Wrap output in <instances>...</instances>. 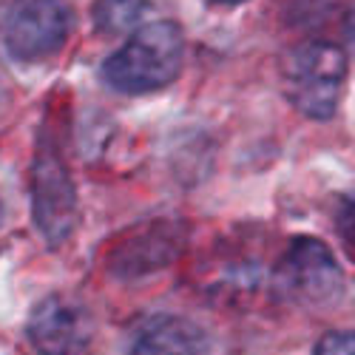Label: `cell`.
<instances>
[{
	"mask_svg": "<svg viewBox=\"0 0 355 355\" xmlns=\"http://www.w3.org/2000/svg\"><path fill=\"white\" fill-rule=\"evenodd\" d=\"M216 3H239V0H216Z\"/></svg>",
	"mask_w": 355,
	"mask_h": 355,
	"instance_id": "12",
	"label": "cell"
},
{
	"mask_svg": "<svg viewBox=\"0 0 355 355\" xmlns=\"http://www.w3.org/2000/svg\"><path fill=\"white\" fill-rule=\"evenodd\" d=\"M313 355H355V344H352V333L344 330H333L327 333L318 344Z\"/></svg>",
	"mask_w": 355,
	"mask_h": 355,
	"instance_id": "10",
	"label": "cell"
},
{
	"mask_svg": "<svg viewBox=\"0 0 355 355\" xmlns=\"http://www.w3.org/2000/svg\"><path fill=\"white\" fill-rule=\"evenodd\" d=\"M151 0H94V26L103 35H123L142 20Z\"/></svg>",
	"mask_w": 355,
	"mask_h": 355,
	"instance_id": "9",
	"label": "cell"
},
{
	"mask_svg": "<svg viewBox=\"0 0 355 355\" xmlns=\"http://www.w3.org/2000/svg\"><path fill=\"white\" fill-rule=\"evenodd\" d=\"M188 245V225L176 216H154L139 225H131L123 236H116L108 250V270L120 282L148 279L182 256Z\"/></svg>",
	"mask_w": 355,
	"mask_h": 355,
	"instance_id": "4",
	"label": "cell"
},
{
	"mask_svg": "<svg viewBox=\"0 0 355 355\" xmlns=\"http://www.w3.org/2000/svg\"><path fill=\"white\" fill-rule=\"evenodd\" d=\"M32 214L49 248H60L77 227V188L54 116H46L32 162Z\"/></svg>",
	"mask_w": 355,
	"mask_h": 355,
	"instance_id": "2",
	"label": "cell"
},
{
	"mask_svg": "<svg viewBox=\"0 0 355 355\" xmlns=\"http://www.w3.org/2000/svg\"><path fill=\"white\" fill-rule=\"evenodd\" d=\"M0 219H3V205H0Z\"/></svg>",
	"mask_w": 355,
	"mask_h": 355,
	"instance_id": "13",
	"label": "cell"
},
{
	"mask_svg": "<svg viewBox=\"0 0 355 355\" xmlns=\"http://www.w3.org/2000/svg\"><path fill=\"white\" fill-rule=\"evenodd\" d=\"M26 336L37 355H85L94 341V318L74 295L54 293L32 310Z\"/></svg>",
	"mask_w": 355,
	"mask_h": 355,
	"instance_id": "6",
	"label": "cell"
},
{
	"mask_svg": "<svg viewBox=\"0 0 355 355\" xmlns=\"http://www.w3.org/2000/svg\"><path fill=\"white\" fill-rule=\"evenodd\" d=\"M3 100H6V88H3V80H0V105H3Z\"/></svg>",
	"mask_w": 355,
	"mask_h": 355,
	"instance_id": "11",
	"label": "cell"
},
{
	"mask_svg": "<svg viewBox=\"0 0 355 355\" xmlns=\"http://www.w3.org/2000/svg\"><path fill=\"white\" fill-rule=\"evenodd\" d=\"M208 338L182 315H154L145 321L128 355H205Z\"/></svg>",
	"mask_w": 355,
	"mask_h": 355,
	"instance_id": "8",
	"label": "cell"
},
{
	"mask_svg": "<svg viewBox=\"0 0 355 355\" xmlns=\"http://www.w3.org/2000/svg\"><path fill=\"white\" fill-rule=\"evenodd\" d=\"M66 0H15L6 20V46L17 60H43L69 37Z\"/></svg>",
	"mask_w": 355,
	"mask_h": 355,
	"instance_id": "7",
	"label": "cell"
},
{
	"mask_svg": "<svg viewBox=\"0 0 355 355\" xmlns=\"http://www.w3.org/2000/svg\"><path fill=\"white\" fill-rule=\"evenodd\" d=\"M284 94L310 120H330L338 108L347 54L330 40H307L290 49L282 66Z\"/></svg>",
	"mask_w": 355,
	"mask_h": 355,
	"instance_id": "3",
	"label": "cell"
},
{
	"mask_svg": "<svg viewBox=\"0 0 355 355\" xmlns=\"http://www.w3.org/2000/svg\"><path fill=\"white\" fill-rule=\"evenodd\" d=\"M279 279L295 302L321 310L338 304L347 290L344 273L330 248L310 236H302L287 248L279 264Z\"/></svg>",
	"mask_w": 355,
	"mask_h": 355,
	"instance_id": "5",
	"label": "cell"
},
{
	"mask_svg": "<svg viewBox=\"0 0 355 355\" xmlns=\"http://www.w3.org/2000/svg\"><path fill=\"white\" fill-rule=\"evenodd\" d=\"M185 57V32L173 20L145 23L103 63V80L123 94H148L176 80Z\"/></svg>",
	"mask_w": 355,
	"mask_h": 355,
	"instance_id": "1",
	"label": "cell"
}]
</instances>
